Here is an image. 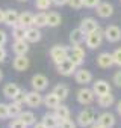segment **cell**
Masks as SVG:
<instances>
[{"mask_svg": "<svg viewBox=\"0 0 121 128\" xmlns=\"http://www.w3.org/2000/svg\"><path fill=\"white\" fill-rule=\"evenodd\" d=\"M103 38H104V33H103V30L98 27L97 30L91 32V33H88V35L85 36V44H86V47H88V48L95 50V48H98V47L101 45Z\"/></svg>", "mask_w": 121, "mask_h": 128, "instance_id": "1", "label": "cell"}, {"mask_svg": "<svg viewBox=\"0 0 121 128\" xmlns=\"http://www.w3.org/2000/svg\"><path fill=\"white\" fill-rule=\"evenodd\" d=\"M95 113L91 110V108H85V110H82V112H79V114H77V118H76V122H77V125L79 126H82V128H89L94 122H95Z\"/></svg>", "mask_w": 121, "mask_h": 128, "instance_id": "2", "label": "cell"}, {"mask_svg": "<svg viewBox=\"0 0 121 128\" xmlns=\"http://www.w3.org/2000/svg\"><path fill=\"white\" fill-rule=\"evenodd\" d=\"M68 53H70V47H67V45H53L50 48V57L54 62V65H57L64 59H67Z\"/></svg>", "mask_w": 121, "mask_h": 128, "instance_id": "3", "label": "cell"}, {"mask_svg": "<svg viewBox=\"0 0 121 128\" xmlns=\"http://www.w3.org/2000/svg\"><path fill=\"white\" fill-rule=\"evenodd\" d=\"M76 65L73 63V60L70 59V57H67V59H64L60 63H57L56 65V71L60 74V76H64V77H70V76H74V72H76Z\"/></svg>", "mask_w": 121, "mask_h": 128, "instance_id": "4", "label": "cell"}, {"mask_svg": "<svg viewBox=\"0 0 121 128\" xmlns=\"http://www.w3.org/2000/svg\"><path fill=\"white\" fill-rule=\"evenodd\" d=\"M76 96H77V102L82 104V106H89V104H92L94 100H95V94H94V90H92V89H88V88H82V89H79Z\"/></svg>", "mask_w": 121, "mask_h": 128, "instance_id": "5", "label": "cell"}, {"mask_svg": "<svg viewBox=\"0 0 121 128\" xmlns=\"http://www.w3.org/2000/svg\"><path fill=\"white\" fill-rule=\"evenodd\" d=\"M68 57L73 60V63H74L76 66H80L82 63L85 62V50H83L80 45H73V47L70 48Z\"/></svg>", "mask_w": 121, "mask_h": 128, "instance_id": "6", "label": "cell"}, {"mask_svg": "<svg viewBox=\"0 0 121 128\" xmlns=\"http://www.w3.org/2000/svg\"><path fill=\"white\" fill-rule=\"evenodd\" d=\"M103 33H104V38H106L109 42H112V44L121 41V29H119L118 26H115V24L107 26V27L103 30Z\"/></svg>", "mask_w": 121, "mask_h": 128, "instance_id": "7", "label": "cell"}, {"mask_svg": "<svg viewBox=\"0 0 121 128\" xmlns=\"http://www.w3.org/2000/svg\"><path fill=\"white\" fill-rule=\"evenodd\" d=\"M30 84L33 88V90H38V92H42L48 88V78L44 76V74H35L30 80Z\"/></svg>", "mask_w": 121, "mask_h": 128, "instance_id": "8", "label": "cell"}, {"mask_svg": "<svg viewBox=\"0 0 121 128\" xmlns=\"http://www.w3.org/2000/svg\"><path fill=\"white\" fill-rule=\"evenodd\" d=\"M42 100L44 96L41 95V92L38 90H30V92H26V104L32 108H36L42 104Z\"/></svg>", "mask_w": 121, "mask_h": 128, "instance_id": "9", "label": "cell"}, {"mask_svg": "<svg viewBox=\"0 0 121 128\" xmlns=\"http://www.w3.org/2000/svg\"><path fill=\"white\" fill-rule=\"evenodd\" d=\"M95 120H97L103 128H113V125H115V122H116L115 116H113L110 112H103V113H100Z\"/></svg>", "mask_w": 121, "mask_h": 128, "instance_id": "10", "label": "cell"}, {"mask_svg": "<svg viewBox=\"0 0 121 128\" xmlns=\"http://www.w3.org/2000/svg\"><path fill=\"white\" fill-rule=\"evenodd\" d=\"M30 65V60L26 57V54H20V56H15L14 60H12V68L18 72H23L29 68Z\"/></svg>", "mask_w": 121, "mask_h": 128, "instance_id": "11", "label": "cell"}, {"mask_svg": "<svg viewBox=\"0 0 121 128\" xmlns=\"http://www.w3.org/2000/svg\"><path fill=\"white\" fill-rule=\"evenodd\" d=\"M80 30L85 33V35H88V33H91V32H94V30H97L98 29V23H97V20L95 18H92V17H86V18H83L82 21H80Z\"/></svg>", "mask_w": 121, "mask_h": 128, "instance_id": "12", "label": "cell"}, {"mask_svg": "<svg viewBox=\"0 0 121 128\" xmlns=\"http://www.w3.org/2000/svg\"><path fill=\"white\" fill-rule=\"evenodd\" d=\"M74 80H76V83L86 86L88 83L92 82V74H91V71H88V70H85V68H80V70H76V72H74Z\"/></svg>", "mask_w": 121, "mask_h": 128, "instance_id": "13", "label": "cell"}, {"mask_svg": "<svg viewBox=\"0 0 121 128\" xmlns=\"http://www.w3.org/2000/svg\"><path fill=\"white\" fill-rule=\"evenodd\" d=\"M97 65H98L100 68H103V70H107V68H110L112 65H115V63H113V56H112V53H107V51L100 53V54L97 56Z\"/></svg>", "mask_w": 121, "mask_h": 128, "instance_id": "14", "label": "cell"}, {"mask_svg": "<svg viewBox=\"0 0 121 128\" xmlns=\"http://www.w3.org/2000/svg\"><path fill=\"white\" fill-rule=\"evenodd\" d=\"M42 38V33H41V29L35 27V26H30L26 29V35H24V39L29 42V44H35L38 41H41Z\"/></svg>", "mask_w": 121, "mask_h": 128, "instance_id": "15", "label": "cell"}, {"mask_svg": "<svg viewBox=\"0 0 121 128\" xmlns=\"http://www.w3.org/2000/svg\"><path fill=\"white\" fill-rule=\"evenodd\" d=\"M92 90H94V94L97 96L98 95H104V94H109L110 92V84L106 80H95L92 83Z\"/></svg>", "mask_w": 121, "mask_h": 128, "instance_id": "16", "label": "cell"}, {"mask_svg": "<svg viewBox=\"0 0 121 128\" xmlns=\"http://www.w3.org/2000/svg\"><path fill=\"white\" fill-rule=\"evenodd\" d=\"M97 11V15L100 17V18H109V17H112V14H113V6L110 5V3H106V2H101L97 8H95Z\"/></svg>", "mask_w": 121, "mask_h": 128, "instance_id": "17", "label": "cell"}, {"mask_svg": "<svg viewBox=\"0 0 121 128\" xmlns=\"http://www.w3.org/2000/svg\"><path fill=\"white\" fill-rule=\"evenodd\" d=\"M12 51L15 53V56L27 54V51H29V42L26 39H15L14 44H12Z\"/></svg>", "mask_w": 121, "mask_h": 128, "instance_id": "18", "label": "cell"}, {"mask_svg": "<svg viewBox=\"0 0 121 128\" xmlns=\"http://www.w3.org/2000/svg\"><path fill=\"white\" fill-rule=\"evenodd\" d=\"M41 122L47 126V128H59L60 125V119L54 114V113H45L41 119Z\"/></svg>", "mask_w": 121, "mask_h": 128, "instance_id": "19", "label": "cell"}, {"mask_svg": "<svg viewBox=\"0 0 121 128\" xmlns=\"http://www.w3.org/2000/svg\"><path fill=\"white\" fill-rule=\"evenodd\" d=\"M42 104H44L48 110H54V108L60 104V100H59V96H57V95H54L53 92H50V94H47V95L44 96Z\"/></svg>", "mask_w": 121, "mask_h": 128, "instance_id": "20", "label": "cell"}, {"mask_svg": "<svg viewBox=\"0 0 121 128\" xmlns=\"http://www.w3.org/2000/svg\"><path fill=\"white\" fill-rule=\"evenodd\" d=\"M18 17H20V14L15 9H8V11H5V21L3 23L9 27H14L18 24Z\"/></svg>", "mask_w": 121, "mask_h": 128, "instance_id": "21", "label": "cell"}, {"mask_svg": "<svg viewBox=\"0 0 121 128\" xmlns=\"http://www.w3.org/2000/svg\"><path fill=\"white\" fill-rule=\"evenodd\" d=\"M85 36L86 35L80 30V27L73 29L71 33H70V42H71V45H82L85 42Z\"/></svg>", "mask_w": 121, "mask_h": 128, "instance_id": "22", "label": "cell"}, {"mask_svg": "<svg viewBox=\"0 0 121 128\" xmlns=\"http://www.w3.org/2000/svg\"><path fill=\"white\" fill-rule=\"evenodd\" d=\"M21 90V88L18 86V84H15V83H8V84H5V88H3V96H6V98H9L11 101L15 98V95L18 94Z\"/></svg>", "mask_w": 121, "mask_h": 128, "instance_id": "23", "label": "cell"}, {"mask_svg": "<svg viewBox=\"0 0 121 128\" xmlns=\"http://www.w3.org/2000/svg\"><path fill=\"white\" fill-rule=\"evenodd\" d=\"M97 102H98V106H100L101 108H109V107L113 106L115 98H113V95L109 92V94H104V95H98Z\"/></svg>", "mask_w": 121, "mask_h": 128, "instance_id": "24", "label": "cell"}, {"mask_svg": "<svg viewBox=\"0 0 121 128\" xmlns=\"http://www.w3.org/2000/svg\"><path fill=\"white\" fill-rule=\"evenodd\" d=\"M18 119H20L24 125H27V126H33V124L36 122V118H35L33 112H29V110H23V112L18 114Z\"/></svg>", "mask_w": 121, "mask_h": 128, "instance_id": "25", "label": "cell"}, {"mask_svg": "<svg viewBox=\"0 0 121 128\" xmlns=\"http://www.w3.org/2000/svg\"><path fill=\"white\" fill-rule=\"evenodd\" d=\"M51 92H53L54 95H57L60 101H64V100L68 96V94H70V89H68V86H67V84L59 83V84H56V86L53 88V90H51Z\"/></svg>", "mask_w": 121, "mask_h": 128, "instance_id": "26", "label": "cell"}, {"mask_svg": "<svg viewBox=\"0 0 121 128\" xmlns=\"http://www.w3.org/2000/svg\"><path fill=\"white\" fill-rule=\"evenodd\" d=\"M18 24L23 26V27H30L33 26V15L30 12H21L20 17H18Z\"/></svg>", "mask_w": 121, "mask_h": 128, "instance_id": "27", "label": "cell"}, {"mask_svg": "<svg viewBox=\"0 0 121 128\" xmlns=\"http://www.w3.org/2000/svg\"><path fill=\"white\" fill-rule=\"evenodd\" d=\"M54 114L60 119V120H65V119H70V108L64 104H59L56 108H54Z\"/></svg>", "mask_w": 121, "mask_h": 128, "instance_id": "28", "label": "cell"}, {"mask_svg": "<svg viewBox=\"0 0 121 128\" xmlns=\"http://www.w3.org/2000/svg\"><path fill=\"white\" fill-rule=\"evenodd\" d=\"M21 106L23 104H18L15 101L9 102L8 104V114H9V118H18V114L23 112V107Z\"/></svg>", "mask_w": 121, "mask_h": 128, "instance_id": "29", "label": "cell"}, {"mask_svg": "<svg viewBox=\"0 0 121 128\" xmlns=\"http://www.w3.org/2000/svg\"><path fill=\"white\" fill-rule=\"evenodd\" d=\"M60 23H62V18L57 12H48L47 14V26L48 27H57Z\"/></svg>", "mask_w": 121, "mask_h": 128, "instance_id": "30", "label": "cell"}, {"mask_svg": "<svg viewBox=\"0 0 121 128\" xmlns=\"http://www.w3.org/2000/svg\"><path fill=\"white\" fill-rule=\"evenodd\" d=\"M33 26L38 29H42L47 26V14L45 12H39L36 15H33Z\"/></svg>", "mask_w": 121, "mask_h": 128, "instance_id": "31", "label": "cell"}, {"mask_svg": "<svg viewBox=\"0 0 121 128\" xmlns=\"http://www.w3.org/2000/svg\"><path fill=\"white\" fill-rule=\"evenodd\" d=\"M24 35H26V27L17 24L12 27V38L14 39H24Z\"/></svg>", "mask_w": 121, "mask_h": 128, "instance_id": "32", "label": "cell"}, {"mask_svg": "<svg viewBox=\"0 0 121 128\" xmlns=\"http://www.w3.org/2000/svg\"><path fill=\"white\" fill-rule=\"evenodd\" d=\"M51 5H53L51 0H35V6L39 11H47Z\"/></svg>", "mask_w": 121, "mask_h": 128, "instance_id": "33", "label": "cell"}, {"mask_svg": "<svg viewBox=\"0 0 121 128\" xmlns=\"http://www.w3.org/2000/svg\"><path fill=\"white\" fill-rule=\"evenodd\" d=\"M12 101L18 102V104H24V102H26V90H23V89H21V90L15 95V98H14Z\"/></svg>", "mask_w": 121, "mask_h": 128, "instance_id": "34", "label": "cell"}, {"mask_svg": "<svg viewBox=\"0 0 121 128\" xmlns=\"http://www.w3.org/2000/svg\"><path fill=\"white\" fill-rule=\"evenodd\" d=\"M59 128H77L76 122H73L71 119H65V120H60Z\"/></svg>", "mask_w": 121, "mask_h": 128, "instance_id": "35", "label": "cell"}, {"mask_svg": "<svg viewBox=\"0 0 121 128\" xmlns=\"http://www.w3.org/2000/svg\"><path fill=\"white\" fill-rule=\"evenodd\" d=\"M112 56H113V63L121 68V48H116V50L112 53Z\"/></svg>", "mask_w": 121, "mask_h": 128, "instance_id": "36", "label": "cell"}, {"mask_svg": "<svg viewBox=\"0 0 121 128\" xmlns=\"http://www.w3.org/2000/svg\"><path fill=\"white\" fill-rule=\"evenodd\" d=\"M9 118L8 114V104L6 102H0V119H5Z\"/></svg>", "mask_w": 121, "mask_h": 128, "instance_id": "37", "label": "cell"}, {"mask_svg": "<svg viewBox=\"0 0 121 128\" xmlns=\"http://www.w3.org/2000/svg\"><path fill=\"white\" fill-rule=\"evenodd\" d=\"M67 5H70V8L73 9H80L83 8V0H68Z\"/></svg>", "mask_w": 121, "mask_h": 128, "instance_id": "38", "label": "cell"}, {"mask_svg": "<svg viewBox=\"0 0 121 128\" xmlns=\"http://www.w3.org/2000/svg\"><path fill=\"white\" fill-rule=\"evenodd\" d=\"M101 3V0H83V6H86V8H97L98 5Z\"/></svg>", "mask_w": 121, "mask_h": 128, "instance_id": "39", "label": "cell"}, {"mask_svg": "<svg viewBox=\"0 0 121 128\" xmlns=\"http://www.w3.org/2000/svg\"><path fill=\"white\" fill-rule=\"evenodd\" d=\"M9 128H27V125H24V124L17 118V119H14V120L9 124Z\"/></svg>", "mask_w": 121, "mask_h": 128, "instance_id": "40", "label": "cell"}, {"mask_svg": "<svg viewBox=\"0 0 121 128\" xmlns=\"http://www.w3.org/2000/svg\"><path fill=\"white\" fill-rule=\"evenodd\" d=\"M112 82L118 86V88H121V71H116L115 74H113V77H112Z\"/></svg>", "mask_w": 121, "mask_h": 128, "instance_id": "41", "label": "cell"}, {"mask_svg": "<svg viewBox=\"0 0 121 128\" xmlns=\"http://www.w3.org/2000/svg\"><path fill=\"white\" fill-rule=\"evenodd\" d=\"M8 42V35L5 30H0V45H5Z\"/></svg>", "mask_w": 121, "mask_h": 128, "instance_id": "42", "label": "cell"}, {"mask_svg": "<svg viewBox=\"0 0 121 128\" xmlns=\"http://www.w3.org/2000/svg\"><path fill=\"white\" fill-rule=\"evenodd\" d=\"M6 56H8V53H6L5 47H3V45H0V62H5Z\"/></svg>", "mask_w": 121, "mask_h": 128, "instance_id": "43", "label": "cell"}, {"mask_svg": "<svg viewBox=\"0 0 121 128\" xmlns=\"http://www.w3.org/2000/svg\"><path fill=\"white\" fill-rule=\"evenodd\" d=\"M51 3L54 6H64V5L68 3V0H51Z\"/></svg>", "mask_w": 121, "mask_h": 128, "instance_id": "44", "label": "cell"}, {"mask_svg": "<svg viewBox=\"0 0 121 128\" xmlns=\"http://www.w3.org/2000/svg\"><path fill=\"white\" fill-rule=\"evenodd\" d=\"M33 128H47V126H45L42 122H35V124H33Z\"/></svg>", "mask_w": 121, "mask_h": 128, "instance_id": "45", "label": "cell"}, {"mask_svg": "<svg viewBox=\"0 0 121 128\" xmlns=\"http://www.w3.org/2000/svg\"><path fill=\"white\" fill-rule=\"evenodd\" d=\"M3 21H5V11L0 9V23H3Z\"/></svg>", "mask_w": 121, "mask_h": 128, "instance_id": "46", "label": "cell"}, {"mask_svg": "<svg viewBox=\"0 0 121 128\" xmlns=\"http://www.w3.org/2000/svg\"><path fill=\"white\" fill-rule=\"evenodd\" d=\"M89 128H103V126H101V125H100V124H98V122L95 120V122H94V124H92V125H91Z\"/></svg>", "mask_w": 121, "mask_h": 128, "instance_id": "47", "label": "cell"}, {"mask_svg": "<svg viewBox=\"0 0 121 128\" xmlns=\"http://www.w3.org/2000/svg\"><path fill=\"white\" fill-rule=\"evenodd\" d=\"M116 112H118V114H121V101L116 102Z\"/></svg>", "mask_w": 121, "mask_h": 128, "instance_id": "48", "label": "cell"}, {"mask_svg": "<svg viewBox=\"0 0 121 128\" xmlns=\"http://www.w3.org/2000/svg\"><path fill=\"white\" fill-rule=\"evenodd\" d=\"M2 77H3V74H2V71H0V80H2Z\"/></svg>", "mask_w": 121, "mask_h": 128, "instance_id": "49", "label": "cell"}, {"mask_svg": "<svg viewBox=\"0 0 121 128\" xmlns=\"http://www.w3.org/2000/svg\"><path fill=\"white\" fill-rule=\"evenodd\" d=\"M18 2H27V0H18Z\"/></svg>", "mask_w": 121, "mask_h": 128, "instance_id": "50", "label": "cell"}, {"mask_svg": "<svg viewBox=\"0 0 121 128\" xmlns=\"http://www.w3.org/2000/svg\"><path fill=\"white\" fill-rule=\"evenodd\" d=\"M119 2H121V0H119Z\"/></svg>", "mask_w": 121, "mask_h": 128, "instance_id": "51", "label": "cell"}]
</instances>
